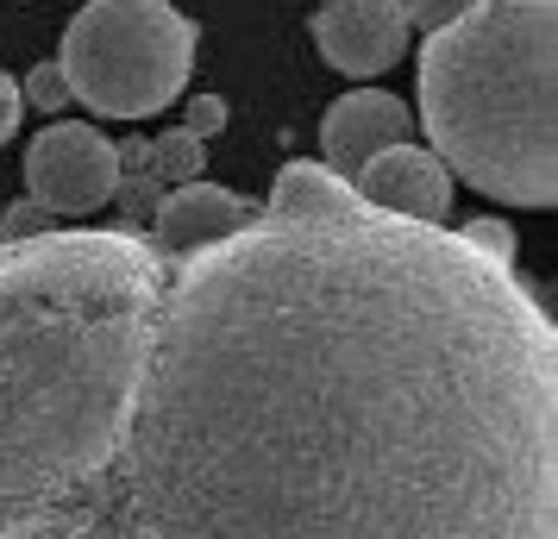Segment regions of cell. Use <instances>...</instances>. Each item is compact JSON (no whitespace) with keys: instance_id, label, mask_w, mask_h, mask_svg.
I'll return each mask as SVG.
<instances>
[{"instance_id":"cell-1","label":"cell","mask_w":558,"mask_h":539,"mask_svg":"<svg viewBox=\"0 0 558 539\" xmlns=\"http://www.w3.org/2000/svg\"><path fill=\"white\" fill-rule=\"evenodd\" d=\"M0 539H558V327L446 220L0 238Z\"/></svg>"},{"instance_id":"cell-2","label":"cell","mask_w":558,"mask_h":539,"mask_svg":"<svg viewBox=\"0 0 558 539\" xmlns=\"http://www.w3.org/2000/svg\"><path fill=\"white\" fill-rule=\"evenodd\" d=\"M433 157L502 207L558 201V0H477L421 45Z\"/></svg>"},{"instance_id":"cell-3","label":"cell","mask_w":558,"mask_h":539,"mask_svg":"<svg viewBox=\"0 0 558 539\" xmlns=\"http://www.w3.org/2000/svg\"><path fill=\"white\" fill-rule=\"evenodd\" d=\"M57 70L88 113L151 120L189 88L195 26L170 0H88L63 32Z\"/></svg>"},{"instance_id":"cell-4","label":"cell","mask_w":558,"mask_h":539,"mask_svg":"<svg viewBox=\"0 0 558 539\" xmlns=\"http://www.w3.org/2000/svg\"><path fill=\"white\" fill-rule=\"evenodd\" d=\"M113 138L82 120H57L26 145V188L45 213H95L113 201Z\"/></svg>"},{"instance_id":"cell-5","label":"cell","mask_w":558,"mask_h":539,"mask_svg":"<svg viewBox=\"0 0 558 539\" xmlns=\"http://www.w3.org/2000/svg\"><path fill=\"white\" fill-rule=\"evenodd\" d=\"M408 20L396 0H327L314 13V45L339 76H383L408 51Z\"/></svg>"},{"instance_id":"cell-6","label":"cell","mask_w":558,"mask_h":539,"mask_svg":"<svg viewBox=\"0 0 558 539\" xmlns=\"http://www.w3.org/2000/svg\"><path fill=\"white\" fill-rule=\"evenodd\" d=\"M357 201L402 213V220H446L452 213V170L427 145H383L357 170Z\"/></svg>"},{"instance_id":"cell-7","label":"cell","mask_w":558,"mask_h":539,"mask_svg":"<svg viewBox=\"0 0 558 539\" xmlns=\"http://www.w3.org/2000/svg\"><path fill=\"white\" fill-rule=\"evenodd\" d=\"M408 132H414V113H408L396 95H383V88H352V95H345V101H332L327 120H320L327 170L357 176V170H364V157H377L383 145H408Z\"/></svg>"},{"instance_id":"cell-8","label":"cell","mask_w":558,"mask_h":539,"mask_svg":"<svg viewBox=\"0 0 558 539\" xmlns=\"http://www.w3.org/2000/svg\"><path fill=\"white\" fill-rule=\"evenodd\" d=\"M257 207L239 195V188H220V182H182V188H163L157 213L145 220L163 252H189V245H207V238H227L239 220H252Z\"/></svg>"},{"instance_id":"cell-9","label":"cell","mask_w":558,"mask_h":539,"mask_svg":"<svg viewBox=\"0 0 558 539\" xmlns=\"http://www.w3.org/2000/svg\"><path fill=\"white\" fill-rule=\"evenodd\" d=\"M345 195H352V182L339 170H327V163H289V170H277L264 207H277V213H320V207H339Z\"/></svg>"},{"instance_id":"cell-10","label":"cell","mask_w":558,"mask_h":539,"mask_svg":"<svg viewBox=\"0 0 558 539\" xmlns=\"http://www.w3.org/2000/svg\"><path fill=\"white\" fill-rule=\"evenodd\" d=\"M202 170H207L202 138H189L182 126H170L163 138H151V176L163 182V188H182V182H202Z\"/></svg>"},{"instance_id":"cell-11","label":"cell","mask_w":558,"mask_h":539,"mask_svg":"<svg viewBox=\"0 0 558 539\" xmlns=\"http://www.w3.org/2000/svg\"><path fill=\"white\" fill-rule=\"evenodd\" d=\"M113 201H120V220H126V226H145V220L157 213V201H163V182H157L151 170L120 176V182H113Z\"/></svg>"},{"instance_id":"cell-12","label":"cell","mask_w":558,"mask_h":539,"mask_svg":"<svg viewBox=\"0 0 558 539\" xmlns=\"http://www.w3.org/2000/svg\"><path fill=\"white\" fill-rule=\"evenodd\" d=\"M20 101H32L38 113H63V107H70V82H63V70H57V63H38V70L20 82Z\"/></svg>"},{"instance_id":"cell-13","label":"cell","mask_w":558,"mask_h":539,"mask_svg":"<svg viewBox=\"0 0 558 539\" xmlns=\"http://www.w3.org/2000/svg\"><path fill=\"white\" fill-rule=\"evenodd\" d=\"M458 238H464L471 252L496 257V264H514V232H508L502 220H464V226H458Z\"/></svg>"},{"instance_id":"cell-14","label":"cell","mask_w":558,"mask_h":539,"mask_svg":"<svg viewBox=\"0 0 558 539\" xmlns=\"http://www.w3.org/2000/svg\"><path fill=\"white\" fill-rule=\"evenodd\" d=\"M396 7H402V20H408V26L439 32V26H452L458 13H471L477 0H396Z\"/></svg>"},{"instance_id":"cell-15","label":"cell","mask_w":558,"mask_h":539,"mask_svg":"<svg viewBox=\"0 0 558 539\" xmlns=\"http://www.w3.org/2000/svg\"><path fill=\"white\" fill-rule=\"evenodd\" d=\"M220 126H227V101L220 95H195V101L182 107V132L189 138H214Z\"/></svg>"},{"instance_id":"cell-16","label":"cell","mask_w":558,"mask_h":539,"mask_svg":"<svg viewBox=\"0 0 558 539\" xmlns=\"http://www.w3.org/2000/svg\"><path fill=\"white\" fill-rule=\"evenodd\" d=\"M45 226H51V213L32 201V195H26V201H13L7 213H0V238H32V232H45Z\"/></svg>"},{"instance_id":"cell-17","label":"cell","mask_w":558,"mask_h":539,"mask_svg":"<svg viewBox=\"0 0 558 539\" xmlns=\"http://www.w3.org/2000/svg\"><path fill=\"white\" fill-rule=\"evenodd\" d=\"M113 163H120V176L151 170V138H120V145H113Z\"/></svg>"},{"instance_id":"cell-18","label":"cell","mask_w":558,"mask_h":539,"mask_svg":"<svg viewBox=\"0 0 558 539\" xmlns=\"http://www.w3.org/2000/svg\"><path fill=\"white\" fill-rule=\"evenodd\" d=\"M20 82L7 76V70H0V145H7V138H13V126H20Z\"/></svg>"}]
</instances>
